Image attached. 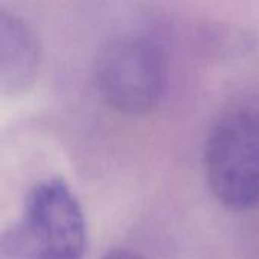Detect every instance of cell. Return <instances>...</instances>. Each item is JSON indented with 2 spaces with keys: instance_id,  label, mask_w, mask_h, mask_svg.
<instances>
[{
  "instance_id": "5b68a950",
  "label": "cell",
  "mask_w": 259,
  "mask_h": 259,
  "mask_svg": "<svg viewBox=\"0 0 259 259\" xmlns=\"http://www.w3.org/2000/svg\"><path fill=\"white\" fill-rule=\"evenodd\" d=\"M102 259H144L140 253L131 250V249H115L106 253Z\"/></svg>"
},
{
  "instance_id": "6da1fadb",
  "label": "cell",
  "mask_w": 259,
  "mask_h": 259,
  "mask_svg": "<svg viewBox=\"0 0 259 259\" xmlns=\"http://www.w3.org/2000/svg\"><path fill=\"white\" fill-rule=\"evenodd\" d=\"M87 220L71 188L59 178L35 184L18 220L3 234L6 259H82Z\"/></svg>"
},
{
  "instance_id": "7a4b0ae2",
  "label": "cell",
  "mask_w": 259,
  "mask_h": 259,
  "mask_svg": "<svg viewBox=\"0 0 259 259\" xmlns=\"http://www.w3.org/2000/svg\"><path fill=\"white\" fill-rule=\"evenodd\" d=\"M205 176L214 197L229 209L259 206V108L225 112L211 127L203 152Z\"/></svg>"
},
{
  "instance_id": "3957f363",
  "label": "cell",
  "mask_w": 259,
  "mask_h": 259,
  "mask_svg": "<svg viewBox=\"0 0 259 259\" xmlns=\"http://www.w3.org/2000/svg\"><path fill=\"white\" fill-rule=\"evenodd\" d=\"M100 99L123 114H146L161 100L167 82V64L161 47L140 35L108 41L93 68Z\"/></svg>"
},
{
  "instance_id": "277c9868",
  "label": "cell",
  "mask_w": 259,
  "mask_h": 259,
  "mask_svg": "<svg viewBox=\"0 0 259 259\" xmlns=\"http://www.w3.org/2000/svg\"><path fill=\"white\" fill-rule=\"evenodd\" d=\"M41 47L24 18L0 11V85L5 94L26 90L38 74Z\"/></svg>"
}]
</instances>
